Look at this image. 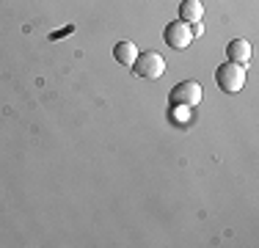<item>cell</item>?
Here are the masks:
<instances>
[{"instance_id":"obj_1","label":"cell","mask_w":259,"mask_h":248,"mask_svg":"<svg viewBox=\"0 0 259 248\" xmlns=\"http://www.w3.org/2000/svg\"><path fill=\"white\" fill-rule=\"evenodd\" d=\"M215 83H218V89L226 91V94H237V91H243L245 66L243 64H232V61L221 64L218 69H215Z\"/></svg>"},{"instance_id":"obj_2","label":"cell","mask_w":259,"mask_h":248,"mask_svg":"<svg viewBox=\"0 0 259 248\" xmlns=\"http://www.w3.org/2000/svg\"><path fill=\"white\" fill-rule=\"evenodd\" d=\"M201 97H204L201 83H196V80H182V83H177L174 89H171L168 102L174 105V108H196V105L201 102Z\"/></svg>"},{"instance_id":"obj_3","label":"cell","mask_w":259,"mask_h":248,"mask_svg":"<svg viewBox=\"0 0 259 248\" xmlns=\"http://www.w3.org/2000/svg\"><path fill=\"white\" fill-rule=\"evenodd\" d=\"M133 72L138 74V77H146V80H157L165 74V58L155 50H146V53H138V58H135L133 64Z\"/></svg>"},{"instance_id":"obj_4","label":"cell","mask_w":259,"mask_h":248,"mask_svg":"<svg viewBox=\"0 0 259 248\" xmlns=\"http://www.w3.org/2000/svg\"><path fill=\"white\" fill-rule=\"evenodd\" d=\"M163 39H165V45H168L171 50H185V47H190V42H193V30H190V25L188 22H168L165 25V30H163Z\"/></svg>"},{"instance_id":"obj_5","label":"cell","mask_w":259,"mask_h":248,"mask_svg":"<svg viewBox=\"0 0 259 248\" xmlns=\"http://www.w3.org/2000/svg\"><path fill=\"white\" fill-rule=\"evenodd\" d=\"M226 55H229L232 64H248L251 61V45L245 39H232L229 45H226Z\"/></svg>"},{"instance_id":"obj_6","label":"cell","mask_w":259,"mask_h":248,"mask_svg":"<svg viewBox=\"0 0 259 248\" xmlns=\"http://www.w3.org/2000/svg\"><path fill=\"white\" fill-rule=\"evenodd\" d=\"M201 17H204V6H201V0H182L180 3V20L193 25V22H201Z\"/></svg>"},{"instance_id":"obj_7","label":"cell","mask_w":259,"mask_h":248,"mask_svg":"<svg viewBox=\"0 0 259 248\" xmlns=\"http://www.w3.org/2000/svg\"><path fill=\"white\" fill-rule=\"evenodd\" d=\"M113 58L119 61L121 66H133L135 64V58H138V47L133 45V42H119V45L113 47Z\"/></svg>"}]
</instances>
